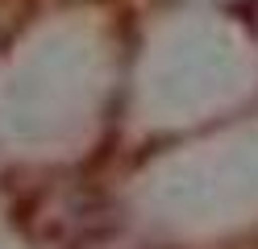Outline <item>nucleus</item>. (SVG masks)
Wrapping results in <instances>:
<instances>
[]
</instances>
